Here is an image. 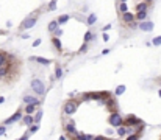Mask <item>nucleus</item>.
<instances>
[{
	"mask_svg": "<svg viewBox=\"0 0 161 140\" xmlns=\"http://www.w3.org/2000/svg\"><path fill=\"white\" fill-rule=\"evenodd\" d=\"M78 106H80V101H77V100H67L66 103H64V106H63V112L66 115L72 117L77 111H78Z\"/></svg>",
	"mask_w": 161,
	"mask_h": 140,
	"instance_id": "nucleus-1",
	"label": "nucleus"
},
{
	"mask_svg": "<svg viewBox=\"0 0 161 140\" xmlns=\"http://www.w3.org/2000/svg\"><path fill=\"white\" fill-rule=\"evenodd\" d=\"M30 86H32L33 92L36 93V95H39V97L45 95V84H44V81L41 78H33Z\"/></svg>",
	"mask_w": 161,
	"mask_h": 140,
	"instance_id": "nucleus-2",
	"label": "nucleus"
},
{
	"mask_svg": "<svg viewBox=\"0 0 161 140\" xmlns=\"http://www.w3.org/2000/svg\"><path fill=\"white\" fill-rule=\"evenodd\" d=\"M108 123H110L113 128H119V126H122V124H124V117H122L121 112L111 111V114H110V117H108Z\"/></svg>",
	"mask_w": 161,
	"mask_h": 140,
	"instance_id": "nucleus-3",
	"label": "nucleus"
},
{
	"mask_svg": "<svg viewBox=\"0 0 161 140\" xmlns=\"http://www.w3.org/2000/svg\"><path fill=\"white\" fill-rule=\"evenodd\" d=\"M36 22H38V11H36V14H34V16H33V14H30V16L27 17L25 20L21 24V28H19V30H21V31H27V30H32L33 26L36 25Z\"/></svg>",
	"mask_w": 161,
	"mask_h": 140,
	"instance_id": "nucleus-4",
	"label": "nucleus"
},
{
	"mask_svg": "<svg viewBox=\"0 0 161 140\" xmlns=\"http://www.w3.org/2000/svg\"><path fill=\"white\" fill-rule=\"evenodd\" d=\"M141 123H143V120L138 118V117H136V115H133V114H128V115L124 118V126H125V128H128V126L136 128L138 124H141Z\"/></svg>",
	"mask_w": 161,
	"mask_h": 140,
	"instance_id": "nucleus-5",
	"label": "nucleus"
},
{
	"mask_svg": "<svg viewBox=\"0 0 161 140\" xmlns=\"http://www.w3.org/2000/svg\"><path fill=\"white\" fill-rule=\"evenodd\" d=\"M138 30H141V31H144V33H150V31L155 30V24H153L152 20L138 22Z\"/></svg>",
	"mask_w": 161,
	"mask_h": 140,
	"instance_id": "nucleus-6",
	"label": "nucleus"
},
{
	"mask_svg": "<svg viewBox=\"0 0 161 140\" xmlns=\"http://www.w3.org/2000/svg\"><path fill=\"white\" fill-rule=\"evenodd\" d=\"M22 115H24V111H22V109H19V111H17V112H14V114L11 115L10 118H6L5 122H3V124H5V126H8V124H13V123L21 122Z\"/></svg>",
	"mask_w": 161,
	"mask_h": 140,
	"instance_id": "nucleus-7",
	"label": "nucleus"
},
{
	"mask_svg": "<svg viewBox=\"0 0 161 140\" xmlns=\"http://www.w3.org/2000/svg\"><path fill=\"white\" fill-rule=\"evenodd\" d=\"M64 129H66V132L71 137H75L77 134H78V131H77V126H75V122L74 120H69V122L64 124Z\"/></svg>",
	"mask_w": 161,
	"mask_h": 140,
	"instance_id": "nucleus-8",
	"label": "nucleus"
},
{
	"mask_svg": "<svg viewBox=\"0 0 161 140\" xmlns=\"http://www.w3.org/2000/svg\"><path fill=\"white\" fill-rule=\"evenodd\" d=\"M42 103V100H39V98L33 97V95H25L24 97V104H34V106H39Z\"/></svg>",
	"mask_w": 161,
	"mask_h": 140,
	"instance_id": "nucleus-9",
	"label": "nucleus"
},
{
	"mask_svg": "<svg viewBox=\"0 0 161 140\" xmlns=\"http://www.w3.org/2000/svg\"><path fill=\"white\" fill-rule=\"evenodd\" d=\"M121 20L124 22L125 25L132 24V22L135 20V13H130V11H127V13H122L121 14Z\"/></svg>",
	"mask_w": 161,
	"mask_h": 140,
	"instance_id": "nucleus-10",
	"label": "nucleus"
},
{
	"mask_svg": "<svg viewBox=\"0 0 161 140\" xmlns=\"http://www.w3.org/2000/svg\"><path fill=\"white\" fill-rule=\"evenodd\" d=\"M30 61H34V62H39L41 66H49L52 61L47 58H42V56H30Z\"/></svg>",
	"mask_w": 161,
	"mask_h": 140,
	"instance_id": "nucleus-11",
	"label": "nucleus"
},
{
	"mask_svg": "<svg viewBox=\"0 0 161 140\" xmlns=\"http://www.w3.org/2000/svg\"><path fill=\"white\" fill-rule=\"evenodd\" d=\"M147 16H149V13H147V11H138V13L135 14V20H138V22L147 20Z\"/></svg>",
	"mask_w": 161,
	"mask_h": 140,
	"instance_id": "nucleus-12",
	"label": "nucleus"
},
{
	"mask_svg": "<svg viewBox=\"0 0 161 140\" xmlns=\"http://www.w3.org/2000/svg\"><path fill=\"white\" fill-rule=\"evenodd\" d=\"M95 22H97V14H95V13H89V16H88V19H86V25L92 26Z\"/></svg>",
	"mask_w": 161,
	"mask_h": 140,
	"instance_id": "nucleus-13",
	"label": "nucleus"
},
{
	"mask_svg": "<svg viewBox=\"0 0 161 140\" xmlns=\"http://www.w3.org/2000/svg\"><path fill=\"white\" fill-rule=\"evenodd\" d=\"M21 122L25 124V126H30V124H33V115H28V114H24L21 118Z\"/></svg>",
	"mask_w": 161,
	"mask_h": 140,
	"instance_id": "nucleus-14",
	"label": "nucleus"
},
{
	"mask_svg": "<svg viewBox=\"0 0 161 140\" xmlns=\"http://www.w3.org/2000/svg\"><path fill=\"white\" fill-rule=\"evenodd\" d=\"M77 140H92L94 135L92 134H85V132H78V134L75 135Z\"/></svg>",
	"mask_w": 161,
	"mask_h": 140,
	"instance_id": "nucleus-15",
	"label": "nucleus"
},
{
	"mask_svg": "<svg viewBox=\"0 0 161 140\" xmlns=\"http://www.w3.org/2000/svg\"><path fill=\"white\" fill-rule=\"evenodd\" d=\"M69 19H71V16H69V14H61V16H60L58 19H56V22H58V26L64 25V24H67Z\"/></svg>",
	"mask_w": 161,
	"mask_h": 140,
	"instance_id": "nucleus-16",
	"label": "nucleus"
},
{
	"mask_svg": "<svg viewBox=\"0 0 161 140\" xmlns=\"http://www.w3.org/2000/svg\"><path fill=\"white\" fill-rule=\"evenodd\" d=\"M36 108H38V106H34V104H25L24 112H25V114H28V115H33L34 112H36Z\"/></svg>",
	"mask_w": 161,
	"mask_h": 140,
	"instance_id": "nucleus-17",
	"label": "nucleus"
},
{
	"mask_svg": "<svg viewBox=\"0 0 161 140\" xmlns=\"http://www.w3.org/2000/svg\"><path fill=\"white\" fill-rule=\"evenodd\" d=\"M42 115H44V112L41 111V109H36V112L33 114V123H39L41 118H42Z\"/></svg>",
	"mask_w": 161,
	"mask_h": 140,
	"instance_id": "nucleus-18",
	"label": "nucleus"
},
{
	"mask_svg": "<svg viewBox=\"0 0 161 140\" xmlns=\"http://www.w3.org/2000/svg\"><path fill=\"white\" fill-rule=\"evenodd\" d=\"M8 59H10V55L8 53H5V51H0V67H3L6 62H8Z\"/></svg>",
	"mask_w": 161,
	"mask_h": 140,
	"instance_id": "nucleus-19",
	"label": "nucleus"
},
{
	"mask_svg": "<svg viewBox=\"0 0 161 140\" xmlns=\"http://www.w3.org/2000/svg\"><path fill=\"white\" fill-rule=\"evenodd\" d=\"M92 39H95V34H92V31H89V30H88V31L85 33V36H83V42L88 44V42H91Z\"/></svg>",
	"mask_w": 161,
	"mask_h": 140,
	"instance_id": "nucleus-20",
	"label": "nucleus"
},
{
	"mask_svg": "<svg viewBox=\"0 0 161 140\" xmlns=\"http://www.w3.org/2000/svg\"><path fill=\"white\" fill-rule=\"evenodd\" d=\"M116 134L119 135V137H125V135H127V128L124 126V124H122V126H119V128H116Z\"/></svg>",
	"mask_w": 161,
	"mask_h": 140,
	"instance_id": "nucleus-21",
	"label": "nucleus"
},
{
	"mask_svg": "<svg viewBox=\"0 0 161 140\" xmlns=\"http://www.w3.org/2000/svg\"><path fill=\"white\" fill-rule=\"evenodd\" d=\"M138 11H149V3L147 2H139L136 5V13Z\"/></svg>",
	"mask_w": 161,
	"mask_h": 140,
	"instance_id": "nucleus-22",
	"label": "nucleus"
},
{
	"mask_svg": "<svg viewBox=\"0 0 161 140\" xmlns=\"http://www.w3.org/2000/svg\"><path fill=\"white\" fill-rule=\"evenodd\" d=\"M52 44H53V47H55L58 51L61 50V48H63V45H61V41H60V37H55V36H53V37H52Z\"/></svg>",
	"mask_w": 161,
	"mask_h": 140,
	"instance_id": "nucleus-23",
	"label": "nucleus"
},
{
	"mask_svg": "<svg viewBox=\"0 0 161 140\" xmlns=\"http://www.w3.org/2000/svg\"><path fill=\"white\" fill-rule=\"evenodd\" d=\"M117 9H119V13H127L128 11V6H127V2H119V5H117Z\"/></svg>",
	"mask_w": 161,
	"mask_h": 140,
	"instance_id": "nucleus-24",
	"label": "nucleus"
},
{
	"mask_svg": "<svg viewBox=\"0 0 161 140\" xmlns=\"http://www.w3.org/2000/svg\"><path fill=\"white\" fill-rule=\"evenodd\" d=\"M56 28H58V22H56V20H52L50 24H49V26H47V30H49L50 34H53V31H55Z\"/></svg>",
	"mask_w": 161,
	"mask_h": 140,
	"instance_id": "nucleus-25",
	"label": "nucleus"
},
{
	"mask_svg": "<svg viewBox=\"0 0 161 140\" xmlns=\"http://www.w3.org/2000/svg\"><path fill=\"white\" fill-rule=\"evenodd\" d=\"M125 90H127V87H125L124 84H121V86H117V87H116V90H114V95L119 97V95H122V93H124Z\"/></svg>",
	"mask_w": 161,
	"mask_h": 140,
	"instance_id": "nucleus-26",
	"label": "nucleus"
},
{
	"mask_svg": "<svg viewBox=\"0 0 161 140\" xmlns=\"http://www.w3.org/2000/svg\"><path fill=\"white\" fill-rule=\"evenodd\" d=\"M38 131H39V123H33L28 126V134H34Z\"/></svg>",
	"mask_w": 161,
	"mask_h": 140,
	"instance_id": "nucleus-27",
	"label": "nucleus"
},
{
	"mask_svg": "<svg viewBox=\"0 0 161 140\" xmlns=\"http://www.w3.org/2000/svg\"><path fill=\"white\" fill-rule=\"evenodd\" d=\"M61 76H63V69H61L60 64H56V67H55V78L60 79Z\"/></svg>",
	"mask_w": 161,
	"mask_h": 140,
	"instance_id": "nucleus-28",
	"label": "nucleus"
},
{
	"mask_svg": "<svg viewBox=\"0 0 161 140\" xmlns=\"http://www.w3.org/2000/svg\"><path fill=\"white\" fill-rule=\"evenodd\" d=\"M150 44L155 45V47H160V45H161V36H155V37L150 41Z\"/></svg>",
	"mask_w": 161,
	"mask_h": 140,
	"instance_id": "nucleus-29",
	"label": "nucleus"
},
{
	"mask_svg": "<svg viewBox=\"0 0 161 140\" xmlns=\"http://www.w3.org/2000/svg\"><path fill=\"white\" fill-rule=\"evenodd\" d=\"M141 139V134H138V132H133V134H128L127 140H139Z\"/></svg>",
	"mask_w": 161,
	"mask_h": 140,
	"instance_id": "nucleus-30",
	"label": "nucleus"
},
{
	"mask_svg": "<svg viewBox=\"0 0 161 140\" xmlns=\"http://www.w3.org/2000/svg\"><path fill=\"white\" fill-rule=\"evenodd\" d=\"M53 36H55V37H61V36H63V30H61L60 26H58V28L53 31Z\"/></svg>",
	"mask_w": 161,
	"mask_h": 140,
	"instance_id": "nucleus-31",
	"label": "nucleus"
},
{
	"mask_svg": "<svg viewBox=\"0 0 161 140\" xmlns=\"http://www.w3.org/2000/svg\"><path fill=\"white\" fill-rule=\"evenodd\" d=\"M55 9H56V0H52L49 3V11H55Z\"/></svg>",
	"mask_w": 161,
	"mask_h": 140,
	"instance_id": "nucleus-32",
	"label": "nucleus"
},
{
	"mask_svg": "<svg viewBox=\"0 0 161 140\" xmlns=\"http://www.w3.org/2000/svg\"><path fill=\"white\" fill-rule=\"evenodd\" d=\"M88 51V44H85L83 42V45L80 47V50H78V53H86Z\"/></svg>",
	"mask_w": 161,
	"mask_h": 140,
	"instance_id": "nucleus-33",
	"label": "nucleus"
},
{
	"mask_svg": "<svg viewBox=\"0 0 161 140\" xmlns=\"http://www.w3.org/2000/svg\"><path fill=\"white\" fill-rule=\"evenodd\" d=\"M128 28H132V30H138V20H133L132 24H128Z\"/></svg>",
	"mask_w": 161,
	"mask_h": 140,
	"instance_id": "nucleus-34",
	"label": "nucleus"
},
{
	"mask_svg": "<svg viewBox=\"0 0 161 140\" xmlns=\"http://www.w3.org/2000/svg\"><path fill=\"white\" fill-rule=\"evenodd\" d=\"M41 44H42V41H41V39H34L33 41V47H39Z\"/></svg>",
	"mask_w": 161,
	"mask_h": 140,
	"instance_id": "nucleus-35",
	"label": "nucleus"
},
{
	"mask_svg": "<svg viewBox=\"0 0 161 140\" xmlns=\"http://www.w3.org/2000/svg\"><path fill=\"white\" fill-rule=\"evenodd\" d=\"M5 132H6V126L2 124V126H0V135H5Z\"/></svg>",
	"mask_w": 161,
	"mask_h": 140,
	"instance_id": "nucleus-36",
	"label": "nucleus"
},
{
	"mask_svg": "<svg viewBox=\"0 0 161 140\" xmlns=\"http://www.w3.org/2000/svg\"><path fill=\"white\" fill-rule=\"evenodd\" d=\"M92 140H106V137H105V135H94Z\"/></svg>",
	"mask_w": 161,
	"mask_h": 140,
	"instance_id": "nucleus-37",
	"label": "nucleus"
},
{
	"mask_svg": "<svg viewBox=\"0 0 161 140\" xmlns=\"http://www.w3.org/2000/svg\"><path fill=\"white\" fill-rule=\"evenodd\" d=\"M28 139H30V134H28V132H25V134L22 135V137L19 139V140H28Z\"/></svg>",
	"mask_w": 161,
	"mask_h": 140,
	"instance_id": "nucleus-38",
	"label": "nucleus"
},
{
	"mask_svg": "<svg viewBox=\"0 0 161 140\" xmlns=\"http://www.w3.org/2000/svg\"><path fill=\"white\" fill-rule=\"evenodd\" d=\"M110 30H111V25H105V26L102 28V31H103V33H106V31H110Z\"/></svg>",
	"mask_w": 161,
	"mask_h": 140,
	"instance_id": "nucleus-39",
	"label": "nucleus"
},
{
	"mask_svg": "<svg viewBox=\"0 0 161 140\" xmlns=\"http://www.w3.org/2000/svg\"><path fill=\"white\" fill-rule=\"evenodd\" d=\"M21 37H22V39H30V34H28V33H22Z\"/></svg>",
	"mask_w": 161,
	"mask_h": 140,
	"instance_id": "nucleus-40",
	"label": "nucleus"
},
{
	"mask_svg": "<svg viewBox=\"0 0 161 140\" xmlns=\"http://www.w3.org/2000/svg\"><path fill=\"white\" fill-rule=\"evenodd\" d=\"M102 39L105 41V42H108V39H110V36L106 34V33H103V36H102Z\"/></svg>",
	"mask_w": 161,
	"mask_h": 140,
	"instance_id": "nucleus-41",
	"label": "nucleus"
},
{
	"mask_svg": "<svg viewBox=\"0 0 161 140\" xmlns=\"http://www.w3.org/2000/svg\"><path fill=\"white\" fill-rule=\"evenodd\" d=\"M110 53V48H105V50H102V55H108Z\"/></svg>",
	"mask_w": 161,
	"mask_h": 140,
	"instance_id": "nucleus-42",
	"label": "nucleus"
},
{
	"mask_svg": "<svg viewBox=\"0 0 161 140\" xmlns=\"http://www.w3.org/2000/svg\"><path fill=\"white\" fill-rule=\"evenodd\" d=\"M5 103V97H0V104H3Z\"/></svg>",
	"mask_w": 161,
	"mask_h": 140,
	"instance_id": "nucleus-43",
	"label": "nucleus"
},
{
	"mask_svg": "<svg viewBox=\"0 0 161 140\" xmlns=\"http://www.w3.org/2000/svg\"><path fill=\"white\" fill-rule=\"evenodd\" d=\"M60 140H67V137H66V135H61V137H60Z\"/></svg>",
	"mask_w": 161,
	"mask_h": 140,
	"instance_id": "nucleus-44",
	"label": "nucleus"
},
{
	"mask_svg": "<svg viewBox=\"0 0 161 140\" xmlns=\"http://www.w3.org/2000/svg\"><path fill=\"white\" fill-rule=\"evenodd\" d=\"M144 2H147V3H152V2H153V0H144Z\"/></svg>",
	"mask_w": 161,
	"mask_h": 140,
	"instance_id": "nucleus-45",
	"label": "nucleus"
},
{
	"mask_svg": "<svg viewBox=\"0 0 161 140\" xmlns=\"http://www.w3.org/2000/svg\"><path fill=\"white\" fill-rule=\"evenodd\" d=\"M158 95H160V97H161V89H160V90H158Z\"/></svg>",
	"mask_w": 161,
	"mask_h": 140,
	"instance_id": "nucleus-46",
	"label": "nucleus"
},
{
	"mask_svg": "<svg viewBox=\"0 0 161 140\" xmlns=\"http://www.w3.org/2000/svg\"><path fill=\"white\" fill-rule=\"evenodd\" d=\"M119 2H127V0H119Z\"/></svg>",
	"mask_w": 161,
	"mask_h": 140,
	"instance_id": "nucleus-47",
	"label": "nucleus"
},
{
	"mask_svg": "<svg viewBox=\"0 0 161 140\" xmlns=\"http://www.w3.org/2000/svg\"><path fill=\"white\" fill-rule=\"evenodd\" d=\"M106 140H111V139H108V137H106Z\"/></svg>",
	"mask_w": 161,
	"mask_h": 140,
	"instance_id": "nucleus-48",
	"label": "nucleus"
},
{
	"mask_svg": "<svg viewBox=\"0 0 161 140\" xmlns=\"http://www.w3.org/2000/svg\"><path fill=\"white\" fill-rule=\"evenodd\" d=\"M116 140H122V139H116Z\"/></svg>",
	"mask_w": 161,
	"mask_h": 140,
	"instance_id": "nucleus-49",
	"label": "nucleus"
}]
</instances>
